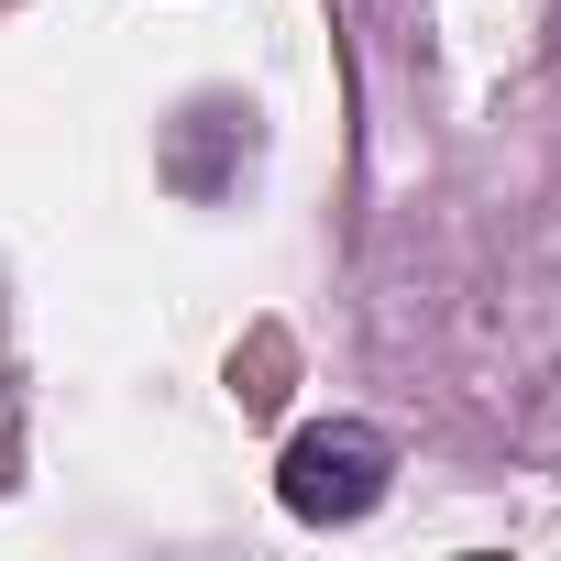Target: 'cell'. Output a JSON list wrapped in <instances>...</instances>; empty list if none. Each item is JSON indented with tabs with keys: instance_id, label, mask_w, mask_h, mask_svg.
<instances>
[{
	"instance_id": "1",
	"label": "cell",
	"mask_w": 561,
	"mask_h": 561,
	"mask_svg": "<svg viewBox=\"0 0 561 561\" xmlns=\"http://www.w3.org/2000/svg\"><path fill=\"white\" fill-rule=\"evenodd\" d=\"M386 473H397L386 430H364V419H320V430L287 440L275 495H287V517H309V528H353V517L386 495Z\"/></svg>"
}]
</instances>
